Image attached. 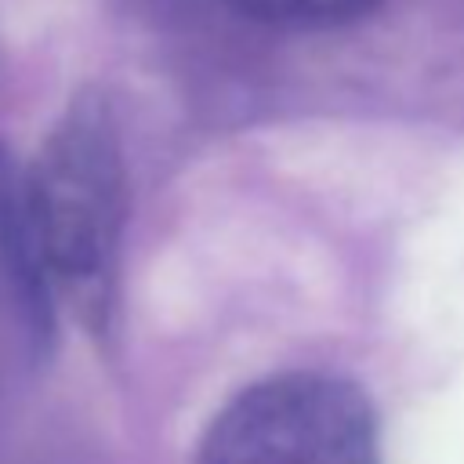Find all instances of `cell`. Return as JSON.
<instances>
[{
  "instance_id": "cell-1",
  "label": "cell",
  "mask_w": 464,
  "mask_h": 464,
  "mask_svg": "<svg viewBox=\"0 0 464 464\" xmlns=\"http://www.w3.org/2000/svg\"><path fill=\"white\" fill-rule=\"evenodd\" d=\"M33 228L54 279L80 315L105 330L116 286L127 178L112 109L102 94H80L25 167Z\"/></svg>"
},
{
  "instance_id": "cell-4",
  "label": "cell",
  "mask_w": 464,
  "mask_h": 464,
  "mask_svg": "<svg viewBox=\"0 0 464 464\" xmlns=\"http://www.w3.org/2000/svg\"><path fill=\"white\" fill-rule=\"evenodd\" d=\"M239 14L279 29H334L370 14L381 0H228Z\"/></svg>"
},
{
  "instance_id": "cell-2",
  "label": "cell",
  "mask_w": 464,
  "mask_h": 464,
  "mask_svg": "<svg viewBox=\"0 0 464 464\" xmlns=\"http://www.w3.org/2000/svg\"><path fill=\"white\" fill-rule=\"evenodd\" d=\"M199 464H381L377 424L348 381L279 373L214 417Z\"/></svg>"
},
{
  "instance_id": "cell-3",
  "label": "cell",
  "mask_w": 464,
  "mask_h": 464,
  "mask_svg": "<svg viewBox=\"0 0 464 464\" xmlns=\"http://www.w3.org/2000/svg\"><path fill=\"white\" fill-rule=\"evenodd\" d=\"M0 276L11 290V297L22 308L25 326L33 337H51L54 319V279L47 272L29 196H25V170L11 160V152L0 145Z\"/></svg>"
}]
</instances>
